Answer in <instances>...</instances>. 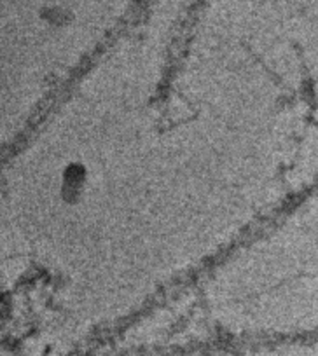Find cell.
<instances>
[{
  "label": "cell",
  "mask_w": 318,
  "mask_h": 356,
  "mask_svg": "<svg viewBox=\"0 0 318 356\" xmlns=\"http://www.w3.org/2000/svg\"><path fill=\"white\" fill-rule=\"evenodd\" d=\"M136 0H8L16 15H26L40 26L68 29L86 15H112Z\"/></svg>",
  "instance_id": "obj_1"
}]
</instances>
